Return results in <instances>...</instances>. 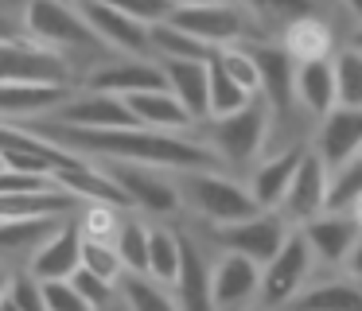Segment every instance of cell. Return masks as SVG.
<instances>
[{
    "instance_id": "obj_1",
    "label": "cell",
    "mask_w": 362,
    "mask_h": 311,
    "mask_svg": "<svg viewBox=\"0 0 362 311\" xmlns=\"http://www.w3.org/2000/svg\"><path fill=\"white\" fill-rule=\"evenodd\" d=\"M51 136L55 144L86 156V160H129V163H152L164 171H191V168H222L214 148L206 140H195L187 132H168V129H144V124H121V129H78L40 117L28 121Z\"/></svg>"
},
{
    "instance_id": "obj_2",
    "label": "cell",
    "mask_w": 362,
    "mask_h": 311,
    "mask_svg": "<svg viewBox=\"0 0 362 311\" xmlns=\"http://www.w3.org/2000/svg\"><path fill=\"white\" fill-rule=\"evenodd\" d=\"M24 28L28 39H35L40 47L63 54L66 62H74L78 54H90L94 62L110 59V43L90 28L86 12L71 0H28L24 8Z\"/></svg>"
},
{
    "instance_id": "obj_3",
    "label": "cell",
    "mask_w": 362,
    "mask_h": 311,
    "mask_svg": "<svg viewBox=\"0 0 362 311\" xmlns=\"http://www.w3.org/2000/svg\"><path fill=\"white\" fill-rule=\"evenodd\" d=\"M175 187H180V206L199 214L211 225H226L238 218L257 214V199H253L250 183L226 175V168H191L175 171Z\"/></svg>"
},
{
    "instance_id": "obj_4",
    "label": "cell",
    "mask_w": 362,
    "mask_h": 311,
    "mask_svg": "<svg viewBox=\"0 0 362 311\" xmlns=\"http://www.w3.org/2000/svg\"><path fill=\"white\" fill-rule=\"evenodd\" d=\"M269 129H273V105L265 98H253L250 105L234 109L222 117H206L203 132L222 168H245L269 148Z\"/></svg>"
},
{
    "instance_id": "obj_5",
    "label": "cell",
    "mask_w": 362,
    "mask_h": 311,
    "mask_svg": "<svg viewBox=\"0 0 362 311\" xmlns=\"http://www.w3.org/2000/svg\"><path fill=\"white\" fill-rule=\"evenodd\" d=\"M168 20L175 28L191 31L195 39H203L206 47H230V43H250V39H269V31L257 23V16L238 0H214V4H183L172 8Z\"/></svg>"
},
{
    "instance_id": "obj_6",
    "label": "cell",
    "mask_w": 362,
    "mask_h": 311,
    "mask_svg": "<svg viewBox=\"0 0 362 311\" xmlns=\"http://www.w3.org/2000/svg\"><path fill=\"white\" fill-rule=\"evenodd\" d=\"M315 272V253L308 245L304 230L292 225L284 245L261 264V292H257V303L265 307H284V303H296L300 288L312 280Z\"/></svg>"
},
{
    "instance_id": "obj_7",
    "label": "cell",
    "mask_w": 362,
    "mask_h": 311,
    "mask_svg": "<svg viewBox=\"0 0 362 311\" xmlns=\"http://www.w3.org/2000/svg\"><path fill=\"white\" fill-rule=\"evenodd\" d=\"M102 168L117 179V187L125 191L133 210L164 218L180 206V187H175V179H168L172 171L152 168V163H129V160H102Z\"/></svg>"
},
{
    "instance_id": "obj_8",
    "label": "cell",
    "mask_w": 362,
    "mask_h": 311,
    "mask_svg": "<svg viewBox=\"0 0 362 311\" xmlns=\"http://www.w3.org/2000/svg\"><path fill=\"white\" fill-rule=\"evenodd\" d=\"M288 230H292V222L281 210H257V214H250V218L214 225V237H218L222 249H234V253H245L257 264H265L269 257L284 245Z\"/></svg>"
},
{
    "instance_id": "obj_9",
    "label": "cell",
    "mask_w": 362,
    "mask_h": 311,
    "mask_svg": "<svg viewBox=\"0 0 362 311\" xmlns=\"http://www.w3.org/2000/svg\"><path fill=\"white\" fill-rule=\"evenodd\" d=\"M0 82H71V62L35 39H0Z\"/></svg>"
},
{
    "instance_id": "obj_10",
    "label": "cell",
    "mask_w": 362,
    "mask_h": 311,
    "mask_svg": "<svg viewBox=\"0 0 362 311\" xmlns=\"http://www.w3.org/2000/svg\"><path fill=\"white\" fill-rule=\"evenodd\" d=\"M257 292H261V264L245 253L226 249L211 269V307L222 311L250 307V303H257Z\"/></svg>"
},
{
    "instance_id": "obj_11",
    "label": "cell",
    "mask_w": 362,
    "mask_h": 311,
    "mask_svg": "<svg viewBox=\"0 0 362 311\" xmlns=\"http://www.w3.org/2000/svg\"><path fill=\"white\" fill-rule=\"evenodd\" d=\"M300 230H304L308 245H312V253H315V264H323V269H343V261L354 249V241H358L362 225L351 210H331L327 206L323 214L308 218Z\"/></svg>"
},
{
    "instance_id": "obj_12",
    "label": "cell",
    "mask_w": 362,
    "mask_h": 311,
    "mask_svg": "<svg viewBox=\"0 0 362 311\" xmlns=\"http://www.w3.org/2000/svg\"><path fill=\"white\" fill-rule=\"evenodd\" d=\"M86 86L125 98V93H141V90L164 86V66H160L156 54H110V59L98 62L86 74Z\"/></svg>"
},
{
    "instance_id": "obj_13",
    "label": "cell",
    "mask_w": 362,
    "mask_h": 311,
    "mask_svg": "<svg viewBox=\"0 0 362 311\" xmlns=\"http://www.w3.org/2000/svg\"><path fill=\"white\" fill-rule=\"evenodd\" d=\"M51 121L78 124V129H121V124H136V117H133V109H129V101L121 98V93L86 86V93H71V98L51 113Z\"/></svg>"
},
{
    "instance_id": "obj_14",
    "label": "cell",
    "mask_w": 362,
    "mask_h": 311,
    "mask_svg": "<svg viewBox=\"0 0 362 311\" xmlns=\"http://www.w3.org/2000/svg\"><path fill=\"white\" fill-rule=\"evenodd\" d=\"M327 191H331V168L315 156V148H308L300 168H296V175H292L288 194H284V202H281V214L288 218L292 225H304L308 218L327 210Z\"/></svg>"
},
{
    "instance_id": "obj_15",
    "label": "cell",
    "mask_w": 362,
    "mask_h": 311,
    "mask_svg": "<svg viewBox=\"0 0 362 311\" xmlns=\"http://www.w3.org/2000/svg\"><path fill=\"white\" fill-rule=\"evenodd\" d=\"M257 59V74H261V98L273 105V117H284L292 105H296V93H292V82H296V59L284 51V43H273V39H250L245 43Z\"/></svg>"
},
{
    "instance_id": "obj_16",
    "label": "cell",
    "mask_w": 362,
    "mask_h": 311,
    "mask_svg": "<svg viewBox=\"0 0 362 311\" xmlns=\"http://www.w3.org/2000/svg\"><path fill=\"white\" fill-rule=\"evenodd\" d=\"M71 93V82H0V121L28 124L51 117Z\"/></svg>"
},
{
    "instance_id": "obj_17",
    "label": "cell",
    "mask_w": 362,
    "mask_h": 311,
    "mask_svg": "<svg viewBox=\"0 0 362 311\" xmlns=\"http://www.w3.org/2000/svg\"><path fill=\"white\" fill-rule=\"evenodd\" d=\"M78 8L86 12L90 28L110 43L113 54H152V39H148V23L144 20L102 4V0H78Z\"/></svg>"
},
{
    "instance_id": "obj_18",
    "label": "cell",
    "mask_w": 362,
    "mask_h": 311,
    "mask_svg": "<svg viewBox=\"0 0 362 311\" xmlns=\"http://www.w3.org/2000/svg\"><path fill=\"white\" fill-rule=\"evenodd\" d=\"M312 148L331 171L339 163H346L354 152H362V109L358 105H335L331 113H323Z\"/></svg>"
},
{
    "instance_id": "obj_19",
    "label": "cell",
    "mask_w": 362,
    "mask_h": 311,
    "mask_svg": "<svg viewBox=\"0 0 362 311\" xmlns=\"http://www.w3.org/2000/svg\"><path fill=\"white\" fill-rule=\"evenodd\" d=\"M78 264H82V230H78V222H74V214L63 218V222L55 225V233L28 257V272H35L40 280L71 276Z\"/></svg>"
},
{
    "instance_id": "obj_20",
    "label": "cell",
    "mask_w": 362,
    "mask_h": 311,
    "mask_svg": "<svg viewBox=\"0 0 362 311\" xmlns=\"http://www.w3.org/2000/svg\"><path fill=\"white\" fill-rule=\"evenodd\" d=\"M304 152H308L304 144H288V148H281V152L265 156V160L257 163V171L250 175V191H253V199H257L261 210H281Z\"/></svg>"
},
{
    "instance_id": "obj_21",
    "label": "cell",
    "mask_w": 362,
    "mask_h": 311,
    "mask_svg": "<svg viewBox=\"0 0 362 311\" xmlns=\"http://www.w3.org/2000/svg\"><path fill=\"white\" fill-rule=\"evenodd\" d=\"M292 93H296V105L304 109L308 117L320 121L323 113L339 105V90H335V62L331 59H312V62H296V82H292Z\"/></svg>"
},
{
    "instance_id": "obj_22",
    "label": "cell",
    "mask_w": 362,
    "mask_h": 311,
    "mask_svg": "<svg viewBox=\"0 0 362 311\" xmlns=\"http://www.w3.org/2000/svg\"><path fill=\"white\" fill-rule=\"evenodd\" d=\"M125 101H129V109H133L136 124H144V129H168V132H187V129H195L191 113L180 105V98H175L168 86L141 90V93H125Z\"/></svg>"
},
{
    "instance_id": "obj_23",
    "label": "cell",
    "mask_w": 362,
    "mask_h": 311,
    "mask_svg": "<svg viewBox=\"0 0 362 311\" xmlns=\"http://www.w3.org/2000/svg\"><path fill=\"white\" fill-rule=\"evenodd\" d=\"M164 86L180 98V105L191 113V121H206V59H160Z\"/></svg>"
},
{
    "instance_id": "obj_24",
    "label": "cell",
    "mask_w": 362,
    "mask_h": 311,
    "mask_svg": "<svg viewBox=\"0 0 362 311\" xmlns=\"http://www.w3.org/2000/svg\"><path fill=\"white\" fill-rule=\"evenodd\" d=\"M78 206H82V199L71 194L66 187L0 194V218H71Z\"/></svg>"
},
{
    "instance_id": "obj_25",
    "label": "cell",
    "mask_w": 362,
    "mask_h": 311,
    "mask_svg": "<svg viewBox=\"0 0 362 311\" xmlns=\"http://www.w3.org/2000/svg\"><path fill=\"white\" fill-rule=\"evenodd\" d=\"M211 269L214 264L203 257V249L180 233V272H175V284H172L180 307H191V311L211 307Z\"/></svg>"
},
{
    "instance_id": "obj_26",
    "label": "cell",
    "mask_w": 362,
    "mask_h": 311,
    "mask_svg": "<svg viewBox=\"0 0 362 311\" xmlns=\"http://www.w3.org/2000/svg\"><path fill=\"white\" fill-rule=\"evenodd\" d=\"M63 218H0V264L32 257Z\"/></svg>"
},
{
    "instance_id": "obj_27",
    "label": "cell",
    "mask_w": 362,
    "mask_h": 311,
    "mask_svg": "<svg viewBox=\"0 0 362 311\" xmlns=\"http://www.w3.org/2000/svg\"><path fill=\"white\" fill-rule=\"evenodd\" d=\"M300 307H331V311H362V280L343 272L335 280H308L296 295Z\"/></svg>"
},
{
    "instance_id": "obj_28",
    "label": "cell",
    "mask_w": 362,
    "mask_h": 311,
    "mask_svg": "<svg viewBox=\"0 0 362 311\" xmlns=\"http://www.w3.org/2000/svg\"><path fill=\"white\" fill-rule=\"evenodd\" d=\"M117 300L125 307H136V311H156V307H180L175 300V288L156 280L152 272H121L117 280Z\"/></svg>"
},
{
    "instance_id": "obj_29",
    "label": "cell",
    "mask_w": 362,
    "mask_h": 311,
    "mask_svg": "<svg viewBox=\"0 0 362 311\" xmlns=\"http://www.w3.org/2000/svg\"><path fill=\"white\" fill-rule=\"evenodd\" d=\"M284 51L296 62H312V59H331V28L320 16H300L284 28Z\"/></svg>"
},
{
    "instance_id": "obj_30",
    "label": "cell",
    "mask_w": 362,
    "mask_h": 311,
    "mask_svg": "<svg viewBox=\"0 0 362 311\" xmlns=\"http://www.w3.org/2000/svg\"><path fill=\"white\" fill-rule=\"evenodd\" d=\"M257 98L253 90H245L242 82H238L234 74H230L226 66H222L218 59H206V105H211V113L206 117H222V113H234V109L250 105V101Z\"/></svg>"
},
{
    "instance_id": "obj_31",
    "label": "cell",
    "mask_w": 362,
    "mask_h": 311,
    "mask_svg": "<svg viewBox=\"0 0 362 311\" xmlns=\"http://www.w3.org/2000/svg\"><path fill=\"white\" fill-rule=\"evenodd\" d=\"M148 39H152V54H156V59H211L214 54V47H206L203 39H195L191 31L175 28L172 20L148 23Z\"/></svg>"
},
{
    "instance_id": "obj_32",
    "label": "cell",
    "mask_w": 362,
    "mask_h": 311,
    "mask_svg": "<svg viewBox=\"0 0 362 311\" xmlns=\"http://www.w3.org/2000/svg\"><path fill=\"white\" fill-rule=\"evenodd\" d=\"M121 253V264L125 272H148V225L136 218V210H129L117 225V237H113Z\"/></svg>"
},
{
    "instance_id": "obj_33",
    "label": "cell",
    "mask_w": 362,
    "mask_h": 311,
    "mask_svg": "<svg viewBox=\"0 0 362 311\" xmlns=\"http://www.w3.org/2000/svg\"><path fill=\"white\" fill-rule=\"evenodd\" d=\"M148 272L164 284H175L180 272V233L168 225H148Z\"/></svg>"
},
{
    "instance_id": "obj_34",
    "label": "cell",
    "mask_w": 362,
    "mask_h": 311,
    "mask_svg": "<svg viewBox=\"0 0 362 311\" xmlns=\"http://www.w3.org/2000/svg\"><path fill=\"white\" fill-rule=\"evenodd\" d=\"M129 210L125 206H113V202H90L82 199V206L74 210V222H78L82 237H98V241H113L117 237V225Z\"/></svg>"
},
{
    "instance_id": "obj_35",
    "label": "cell",
    "mask_w": 362,
    "mask_h": 311,
    "mask_svg": "<svg viewBox=\"0 0 362 311\" xmlns=\"http://www.w3.org/2000/svg\"><path fill=\"white\" fill-rule=\"evenodd\" d=\"M335 62V90L339 105H358L362 109V47H343L331 54Z\"/></svg>"
},
{
    "instance_id": "obj_36",
    "label": "cell",
    "mask_w": 362,
    "mask_h": 311,
    "mask_svg": "<svg viewBox=\"0 0 362 311\" xmlns=\"http://www.w3.org/2000/svg\"><path fill=\"white\" fill-rule=\"evenodd\" d=\"M354 199H362V152H354L346 163H339V168L331 171L327 206L331 210H351Z\"/></svg>"
},
{
    "instance_id": "obj_37",
    "label": "cell",
    "mask_w": 362,
    "mask_h": 311,
    "mask_svg": "<svg viewBox=\"0 0 362 311\" xmlns=\"http://www.w3.org/2000/svg\"><path fill=\"white\" fill-rule=\"evenodd\" d=\"M245 8H250L253 16H257L261 28H288L292 20H300V16H312V0H242Z\"/></svg>"
},
{
    "instance_id": "obj_38",
    "label": "cell",
    "mask_w": 362,
    "mask_h": 311,
    "mask_svg": "<svg viewBox=\"0 0 362 311\" xmlns=\"http://www.w3.org/2000/svg\"><path fill=\"white\" fill-rule=\"evenodd\" d=\"M47 307L43 303V284L35 272H20V276H8L4 292H0V311H40Z\"/></svg>"
},
{
    "instance_id": "obj_39",
    "label": "cell",
    "mask_w": 362,
    "mask_h": 311,
    "mask_svg": "<svg viewBox=\"0 0 362 311\" xmlns=\"http://www.w3.org/2000/svg\"><path fill=\"white\" fill-rule=\"evenodd\" d=\"M82 264H86L90 272H98V276L113 280V284H117L121 272H125L117 245H113V241H98V237H82Z\"/></svg>"
},
{
    "instance_id": "obj_40",
    "label": "cell",
    "mask_w": 362,
    "mask_h": 311,
    "mask_svg": "<svg viewBox=\"0 0 362 311\" xmlns=\"http://www.w3.org/2000/svg\"><path fill=\"white\" fill-rule=\"evenodd\" d=\"M74 288L82 292V300H86V307H110V303H117V284L105 276H98V272H90L86 264H78V269L71 272Z\"/></svg>"
},
{
    "instance_id": "obj_41",
    "label": "cell",
    "mask_w": 362,
    "mask_h": 311,
    "mask_svg": "<svg viewBox=\"0 0 362 311\" xmlns=\"http://www.w3.org/2000/svg\"><path fill=\"white\" fill-rule=\"evenodd\" d=\"M40 284H43V303H47L51 311H74V307L86 311V300H82V292L74 288V280H71V276L40 280Z\"/></svg>"
},
{
    "instance_id": "obj_42",
    "label": "cell",
    "mask_w": 362,
    "mask_h": 311,
    "mask_svg": "<svg viewBox=\"0 0 362 311\" xmlns=\"http://www.w3.org/2000/svg\"><path fill=\"white\" fill-rule=\"evenodd\" d=\"M43 187H59L55 175H43V171H20L0 163V194H12V191H43Z\"/></svg>"
},
{
    "instance_id": "obj_43",
    "label": "cell",
    "mask_w": 362,
    "mask_h": 311,
    "mask_svg": "<svg viewBox=\"0 0 362 311\" xmlns=\"http://www.w3.org/2000/svg\"><path fill=\"white\" fill-rule=\"evenodd\" d=\"M110 8H121V12L136 16L144 23H156V20H168L172 16V0H102Z\"/></svg>"
},
{
    "instance_id": "obj_44",
    "label": "cell",
    "mask_w": 362,
    "mask_h": 311,
    "mask_svg": "<svg viewBox=\"0 0 362 311\" xmlns=\"http://www.w3.org/2000/svg\"><path fill=\"white\" fill-rule=\"evenodd\" d=\"M343 272H351V276H358V280H362V233H358V241H354V249L346 253Z\"/></svg>"
},
{
    "instance_id": "obj_45",
    "label": "cell",
    "mask_w": 362,
    "mask_h": 311,
    "mask_svg": "<svg viewBox=\"0 0 362 311\" xmlns=\"http://www.w3.org/2000/svg\"><path fill=\"white\" fill-rule=\"evenodd\" d=\"M343 4H346V8H351V12L362 20V0H343Z\"/></svg>"
},
{
    "instance_id": "obj_46",
    "label": "cell",
    "mask_w": 362,
    "mask_h": 311,
    "mask_svg": "<svg viewBox=\"0 0 362 311\" xmlns=\"http://www.w3.org/2000/svg\"><path fill=\"white\" fill-rule=\"evenodd\" d=\"M183 4H214V0H172V8H183Z\"/></svg>"
},
{
    "instance_id": "obj_47",
    "label": "cell",
    "mask_w": 362,
    "mask_h": 311,
    "mask_svg": "<svg viewBox=\"0 0 362 311\" xmlns=\"http://www.w3.org/2000/svg\"><path fill=\"white\" fill-rule=\"evenodd\" d=\"M351 214L358 218V225H362V199H354V206H351Z\"/></svg>"
},
{
    "instance_id": "obj_48",
    "label": "cell",
    "mask_w": 362,
    "mask_h": 311,
    "mask_svg": "<svg viewBox=\"0 0 362 311\" xmlns=\"http://www.w3.org/2000/svg\"><path fill=\"white\" fill-rule=\"evenodd\" d=\"M4 284H8V272H4V264H0V292H4Z\"/></svg>"
},
{
    "instance_id": "obj_49",
    "label": "cell",
    "mask_w": 362,
    "mask_h": 311,
    "mask_svg": "<svg viewBox=\"0 0 362 311\" xmlns=\"http://www.w3.org/2000/svg\"><path fill=\"white\" fill-rule=\"evenodd\" d=\"M351 47H362V28L354 31V39H351Z\"/></svg>"
}]
</instances>
